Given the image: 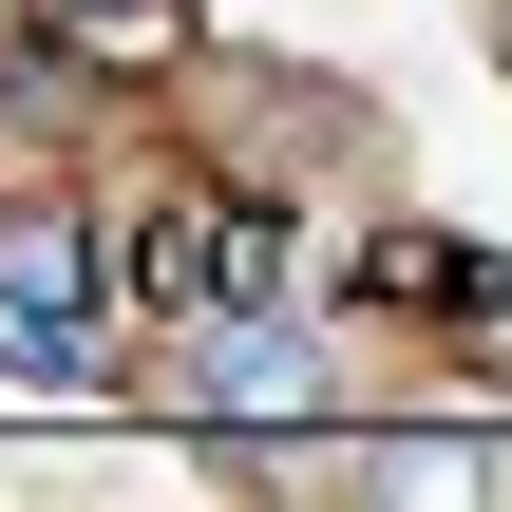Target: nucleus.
<instances>
[{"label": "nucleus", "mask_w": 512, "mask_h": 512, "mask_svg": "<svg viewBox=\"0 0 512 512\" xmlns=\"http://www.w3.org/2000/svg\"><path fill=\"white\" fill-rule=\"evenodd\" d=\"M190 399H209V418H323V361H304L266 304H228V323H190Z\"/></svg>", "instance_id": "3"}, {"label": "nucleus", "mask_w": 512, "mask_h": 512, "mask_svg": "<svg viewBox=\"0 0 512 512\" xmlns=\"http://www.w3.org/2000/svg\"><path fill=\"white\" fill-rule=\"evenodd\" d=\"M361 304H437V323H494V247H437V228H380V266H361Z\"/></svg>", "instance_id": "4"}, {"label": "nucleus", "mask_w": 512, "mask_h": 512, "mask_svg": "<svg viewBox=\"0 0 512 512\" xmlns=\"http://www.w3.org/2000/svg\"><path fill=\"white\" fill-rule=\"evenodd\" d=\"M95 304H114L95 228H76V209H0V380L76 399V380H95Z\"/></svg>", "instance_id": "2"}, {"label": "nucleus", "mask_w": 512, "mask_h": 512, "mask_svg": "<svg viewBox=\"0 0 512 512\" xmlns=\"http://www.w3.org/2000/svg\"><path fill=\"white\" fill-rule=\"evenodd\" d=\"M38 19H57L76 57H171V19H190V0H38Z\"/></svg>", "instance_id": "5"}, {"label": "nucleus", "mask_w": 512, "mask_h": 512, "mask_svg": "<svg viewBox=\"0 0 512 512\" xmlns=\"http://www.w3.org/2000/svg\"><path fill=\"white\" fill-rule=\"evenodd\" d=\"M95 266H114V304H133V323H171V342H190V323H228V304H266V285H285V209H266V190H152Z\"/></svg>", "instance_id": "1"}]
</instances>
